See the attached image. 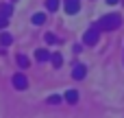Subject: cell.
Returning a JSON list of instances; mask_svg holds the SVG:
<instances>
[{
  "mask_svg": "<svg viewBox=\"0 0 124 118\" xmlns=\"http://www.w3.org/2000/svg\"><path fill=\"white\" fill-rule=\"evenodd\" d=\"M11 42H13V37L9 33H0V46H9Z\"/></svg>",
  "mask_w": 124,
  "mask_h": 118,
  "instance_id": "10",
  "label": "cell"
},
{
  "mask_svg": "<svg viewBox=\"0 0 124 118\" xmlns=\"http://www.w3.org/2000/svg\"><path fill=\"white\" fill-rule=\"evenodd\" d=\"M17 66H20V68H28V66H31V64H28V57L17 55Z\"/></svg>",
  "mask_w": 124,
  "mask_h": 118,
  "instance_id": "11",
  "label": "cell"
},
{
  "mask_svg": "<svg viewBox=\"0 0 124 118\" xmlns=\"http://www.w3.org/2000/svg\"><path fill=\"white\" fill-rule=\"evenodd\" d=\"M46 42H48V44H57L59 39H57V35H52V33H48V35H46Z\"/></svg>",
  "mask_w": 124,
  "mask_h": 118,
  "instance_id": "14",
  "label": "cell"
},
{
  "mask_svg": "<svg viewBox=\"0 0 124 118\" xmlns=\"http://www.w3.org/2000/svg\"><path fill=\"white\" fill-rule=\"evenodd\" d=\"M0 28H7V18L0 15Z\"/></svg>",
  "mask_w": 124,
  "mask_h": 118,
  "instance_id": "16",
  "label": "cell"
},
{
  "mask_svg": "<svg viewBox=\"0 0 124 118\" xmlns=\"http://www.w3.org/2000/svg\"><path fill=\"white\" fill-rule=\"evenodd\" d=\"M120 26H122V15H118V13H107L98 22V28L100 31H116Z\"/></svg>",
  "mask_w": 124,
  "mask_h": 118,
  "instance_id": "1",
  "label": "cell"
},
{
  "mask_svg": "<svg viewBox=\"0 0 124 118\" xmlns=\"http://www.w3.org/2000/svg\"><path fill=\"white\" fill-rule=\"evenodd\" d=\"M35 59H37V61H50V53L44 50V48H39V50L35 53Z\"/></svg>",
  "mask_w": 124,
  "mask_h": 118,
  "instance_id": "7",
  "label": "cell"
},
{
  "mask_svg": "<svg viewBox=\"0 0 124 118\" xmlns=\"http://www.w3.org/2000/svg\"><path fill=\"white\" fill-rule=\"evenodd\" d=\"M11 11H13V9H11V4H0V15L9 18V15H11Z\"/></svg>",
  "mask_w": 124,
  "mask_h": 118,
  "instance_id": "12",
  "label": "cell"
},
{
  "mask_svg": "<svg viewBox=\"0 0 124 118\" xmlns=\"http://www.w3.org/2000/svg\"><path fill=\"white\" fill-rule=\"evenodd\" d=\"M50 61H52V66H54V68H61V64H63V57H61L59 53H54V55H50Z\"/></svg>",
  "mask_w": 124,
  "mask_h": 118,
  "instance_id": "9",
  "label": "cell"
},
{
  "mask_svg": "<svg viewBox=\"0 0 124 118\" xmlns=\"http://www.w3.org/2000/svg\"><path fill=\"white\" fill-rule=\"evenodd\" d=\"M31 22H33V24H37V26H41V24L46 22V15H44V13H35V15L31 18Z\"/></svg>",
  "mask_w": 124,
  "mask_h": 118,
  "instance_id": "8",
  "label": "cell"
},
{
  "mask_svg": "<svg viewBox=\"0 0 124 118\" xmlns=\"http://www.w3.org/2000/svg\"><path fill=\"white\" fill-rule=\"evenodd\" d=\"M98 39H100V28H98V26L87 28V31H85V35H83V44H87V46L98 44Z\"/></svg>",
  "mask_w": 124,
  "mask_h": 118,
  "instance_id": "2",
  "label": "cell"
},
{
  "mask_svg": "<svg viewBox=\"0 0 124 118\" xmlns=\"http://www.w3.org/2000/svg\"><path fill=\"white\" fill-rule=\"evenodd\" d=\"M46 9L48 11H57L59 9V0H46Z\"/></svg>",
  "mask_w": 124,
  "mask_h": 118,
  "instance_id": "13",
  "label": "cell"
},
{
  "mask_svg": "<svg viewBox=\"0 0 124 118\" xmlns=\"http://www.w3.org/2000/svg\"><path fill=\"white\" fill-rule=\"evenodd\" d=\"M13 85H15L17 90H26V88H28V79H26L24 74H15V77H13Z\"/></svg>",
  "mask_w": 124,
  "mask_h": 118,
  "instance_id": "4",
  "label": "cell"
},
{
  "mask_svg": "<svg viewBox=\"0 0 124 118\" xmlns=\"http://www.w3.org/2000/svg\"><path fill=\"white\" fill-rule=\"evenodd\" d=\"M59 101H61V96H57V94H52V96L48 99V103H52V105H57Z\"/></svg>",
  "mask_w": 124,
  "mask_h": 118,
  "instance_id": "15",
  "label": "cell"
},
{
  "mask_svg": "<svg viewBox=\"0 0 124 118\" xmlns=\"http://www.w3.org/2000/svg\"><path fill=\"white\" fill-rule=\"evenodd\" d=\"M65 101H68L70 105H76V103H78V92H76V90H68V92H65Z\"/></svg>",
  "mask_w": 124,
  "mask_h": 118,
  "instance_id": "6",
  "label": "cell"
},
{
  "mask_svg": "<svg viewBox=\"0 0 124 118\" xmlns=\"http://www.w3.org/2000/svg\"><path fill=\"white\" fill-rule=\"evenodd\" d=\"M120 0H107V4H118Z\"/></svg>",
  "mask_w": 124,
  "mask_h": 118,
  "instance_id": "17",
  "label": "cell"
},
{
  "mask_svg": "<svg viewBox=\"0 0 124 118\" xmlns=\"http://www.w3.org/2000/svg\"><path fill=\"white\" fill-rule=\"evenodd\" d=\"M78 9H81V0H65V11L70 15L78 13Z\"/></svg>",
  "mask_w": 124,
  "mask_h": 118,
  "instance_id": "5",
  "label": "cell"
},
{
  "mask_svg": "<svg viewBox=\"0 0 124 118\" xmlns=\"http://www.w3.org/2000/svg\"><path fill=\"white\" fill-rule=\"evenodd\" d=\"M87 74V66L85 64H74V70H72V77L76 79V81H81L83 77Z\"/></svg>",
  "mask_w": 124,
  "mask_h": 118,
  "instance_id": "3",
  "label": "cell"
}]
</instances>
